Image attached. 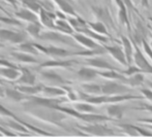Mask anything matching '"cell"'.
I'll return each instance as SVG.
<instances>
[{
	"instance_id": "1",
	"label": "cell",
	"mask_w": 152,
	"mask_h": 137,
	"mask_svg": "<svg viewBox=\"0 0 152 137\" xmlns=\"http://www.w3.org/2000/svg\"><path fill=\"white\" fill-rule=\"evenodd\" d=\"M23 107L27 115L33 119L56 127H63L62 122L66 119V115L56 108L47 106H32L27 104H23Z\"/></svg>"
},
{
	"instance_id": "2",
	"label": "cell",
	"mask_w": 152,
	"mask_h": 137,
	"mask_svg": "<svg viewBox=\"0 0 152 137\" xmlns=\"http://www.w3.org/2000/svg\"><path fill=\"white\" fill-rule=\"evenodd\" d=\"M38 39L42 40V41L47 42V43L51 44V46H78V43L74 40V38L68 37L66 34L59 33L56 31H48V32H42L39 34Z\"/></svg>"
},
{
	"instance_id": "3",
	"label": "cell",
	"mask_w": 152,
	"mask_h": 137,
	"mask_svg": "<svg viewBox=\"0 0 152 137\" xmlns=\"http://www.w3.org/2000/svg\"><path fill=\"white\" fill-rule=\"evenodd\" d=\"M35 49L37 50L38 54H44L50 57L52 60H60L63 58L69 57V56H80V52H70L63 48H59L56 46H42L37 43H33Z\"/></svg>"
},
{
	"instance_id": "4",
	"label": "cell",
	"mask_w": 152,
	"mask_h": 137,
	"mask_svg": "<svg viewBox=\"0 0 152 137\" xmlns=\"http://www.w3.org/2000/svg\"><path fill=\"white\" fill-rule=\"evenodd\" d=\"M38 76H39L40 82L42 83L44 86L62 88L69 83L58 73L54 71H50V70H40V71H38Z\"/></svg>"
},
{
	"instance_id": "5",
	"label": "cell",
	"mask_w": 152,
	"mask_h": 137,
	"mask_svg": "<svg viewBox=\"0 0 152 137\" xmlns=\"http://www.w3.org/2000/svg\"><path fill=\"white\" fill-rule=\"evenodd\" d=\"M26 32H16L7 29H0V42L2 43L17 46L27 41Z\"/></svg>"
},
{
	"instance_id": "6",
	"label": "cell",
	"mask_w": 152,
	"mask_h": 137,
	"mask_svg": "<svg viewBox=\"0 0 152 137\" xmlns=\"http://www.w3.org/2000/svg\"><path fill=\"white\" fill-rule=\"evenodd\" d=\"M132 46H134V53H132V63L139 67L142 70L143 73H150L152 71V65L150 62L147 60V58L145 57L144 53L138 48L134 42H132Z\"/></svg>"
},
{
	"instance_id": "7",
	"label": "cell",
	"mask_w": 152,
	"mask_h": 137,
	"mask_svg": "<svg viewBox=\"0 0 152 137\" xmlns=\"http://www.w3.org/2000/svg\"><path fill=\"white\" fill-rule=\"evenodd\" d=\"M102 94L104 95H118V94H126L130 91V87L119 83L115 80H108L104 82L102 85H100Z\"/></svg>"
},
{
	"instance_id": "8",
	"label": "cell",
	"mask_w": 152,
	"mask_h": 137,
	"mask_svg": "<svg viewBox=\"0 0 152 137\" xmlns=\"http://www.w3.org/2000/svg\"><path fill=\"white\" fill-rule=\"evenodd\" d=\"M78 128L81 131H83V134H89V135H113L114 134L113 130L102 125V123L87 124L85 126H78Z\"/></svg>"
},
{
	"instance_id": "9",
	"label": "cell",
	"mask_w": 152,
	"mask_h": 137,
	"mask_svg": "<svg viewBox=\"0 0 152 137\" xmlns=\"http://www.w3.org/2000/svg\"><path fill=\"white\" fill-rule=\"evenodd\" d=\"M72 36L77 43L82 46L86 50H102L104 49V46H100L99 43H97L95 40H93L92 38L88 37V36L84 35L82 33H79V32L75 33L74 32Z\"/></svg>"
},
{
	"instance_id": "10",
	"label": "cell",
	"mask_w": 152,
	"mask_h": 137,
	"mask_svg": "<svg viewBox=\"0 0 152 137\" xmlns=\"http://www.w3.org/2000/svg\"><path fill=\"white\" fill-rule=\"evenodd\" d=\"M78 63L76 60H51V61L42 63L37 67L38 70H49L54 68H67Z\"/></svg>"
},
{
	"instance_id": "11",
	"label": "cell",
	"mask_w": 152,
	"mask_h": 137,
	"mask_svg": "<svg viewBox=\"0 0 152 137\" xmlns=\"http://www.w3.org/2000/svg\"><path fill=\"white\" fill-rule=\"evenodd\" d=\"M85 62H86V64L89 67L95 68L97 70H117V71H120V69L114 67L111 63H109L108 61H106L104 59L99 57L86 58Z\"/></svg>"
},
{
	"instance_id": "12",
	"label": "cell",
	"mask_w": 152,
	"mask_h": 137,
	"mask_svg": "<svg viewBox=\"0 0 152 137\" xmlns=\"http://www.w3.org/2000/svg\"><path fill=\"white\" fill-rule=\"evenodd\" d=\"M66 90L67 87H50V86H44L42 85V90H40L38 96L42 97H48V98H57V97H63L66 95Z\"/></svg>"
},
{
	"instance_id": "13",
	"label": "cell",
	"mask_w": 152,
	"mask_h": 137,
	"mask_svg": "<svg viewBox=\"0 0 152 137\" xmlns=\"http://www.w3.org/2000/svg\"><path fill=\"white\" fill-rule=\"evenodd\" d=\"M20 70V75L18 76L15 83L16 86H28V85H35L36 82V76L34 73H32L29 69L25 67H21L19 68Z\"/></svg>"
},
{
	"instance_id": "14",
	"label": "cell",
	"mask_w": 152,
	"mask_h": 137,
	"mask_svg": "<svg viewBox=\"0 0 152 137\" xmlns=\"http://www.w3.org/2000/svg\"><path fill=\"white\" fill-rule=\"evenodd\" d=\"M91 10H92V12H93L94 17H95L99 22L104 23L106 26L114 28V24H113L111 14H109L107 8L102 7V6H92Z\"/></svg>"
},
{
	"instance_id": "15",
	"label": "cell",
	"mask_w": 152,
	"mask_h": 137,
	"mask_svg": "<svg viewBox=\"0 0 152 137\" xmlns=\"http://www.w3.org/2000/svg\"><path fill=\"white\" fill-rule=\"evenodd\" d=\"M3 97L6 98L8 101L14 102V103H23L28 99L29 96L23 94L18 89L6 88V89H3Z\"/></svg>"
},
{
	"instance_id": "16",
	"label": "cell",
	"mask_w": 152,
	"mask_h": 137,
	"mask_svg": "<svg viewBox=\"0 0 152 137\" xmlns=\"http://www.w3.org/2000/svg\"><path fill=\"white\" fill-rule=\"evenodd\" d=\"M38 22L40 23V25H42L46 28H52L54 29V22L56 20V16L55 14H51L50 10H47L46 8L42 7L40 10L38 12Z\"/></svg>"
},
{
	"instance_id": "17",
	"label": "cell",
	"mask_w": 152,
	"mask_h": 137,
	"mask_svg": "<svg viewBox=\"0 0 152 137\" xmlns=\"http://www.w3.org/2000/svg\"><path fill=\"white\" fill-rule=\"evenodd\" d=\"M20 75V70L17 66H0V80L15 82Z\"/></svg>"
},
{
	"instance_id": "18",
	"label": "cell",
	"mask_w": 152,
	"mask_h": 137,
	"mask_svg": "<svg viewBox=\"0 0 152 137\" xmlns=\"http://www.w3.org/2000/svg\"><path fill=\"white\" fill-rule=\"evenodd\" d=\"M104 51L109 53L118 63H120L123 66H128L127 61H126L125 55H124L123 50L118 46H104Z\"/></svg>"
},
{
	"instance_id": "19",
	"label": "cell",
	"mask_w": 152,
	"mask_h": 137,
	"mask_svg": "<svg viewBox=\"0 0 152 137\" xmlns=\"http://www.w3.org/2000/svg\"><path fill=\"white\" fill-rule=\"evenodd\" d=\"M97 69L95 68H92V67H82L81 69H79L77 71V78H79L80 80H83L85 83H88V82H92L94 78H96L98 76L97 74Z\"/></svg>"
},
{
	"instance_id": "20",
	"label": "cell",
	"mask_w": 152,
	"mask_h": 137,
	"mask_svg": "<svg viewBox=\"0 0 152 137\" xmlns=\"http://www.w3.org/2000/svg\"><path fill=\"white\" fill-rule=\"evenodd\" d=\"M125 109L126 106L123 104L113 103L107 107V113H108V117L112 120H121L123 117Z\"/></svg>"
},
{
	"instance_id": "21",
	"label": "cell",
	"mask_w": 152,
	"mask_h": 137,
	"mask_svg": "<svg viewBox=\"0 0 152 137\" xmlns=\"http://www.w3.org/2000/svg\"><path fill=\"white\" fill-rule=\"evenodd\" d=\"M15 18L19 21H23V22L27 23L38 22V19L35 16V14L27 8H22V9H19L18 12H15Z\"/></svg>"
},
{
	"instance_id": "22",
	"label": "cell",
	"mask_w": 152,
	"mask_h": 137,
	"mask_svg": "<svg viewBox=\"0 0 152 137\" xmlns=\"http://www.w3.org/2000/svg\"><path fill=\"white\" fill-rule=\"evenodd\" d=\"M53 4L58 6L59 10L65 14H69L72 17H77L72 4L69 0H52Z\"/></svg>"
},
{
	"instance_id": "23",
	"label": "cell",
	"mask_w": 152,
	"mask_h": 137,
	"mask_svg": "<svg viewBox=\"0 0 152 137\" xmlns=\"http://www.w3.org/2000/svg\"><path fill=\"white\" fill-rule=\"evenodd\" d=\"M2 125L6 126L8 129L17 131L16 134H28L26 126H25L24 123L21 121H17V120L14 121V119H12V120H10L8 122H3Z\"/></svg>"
},
{
	"instance_id": "24",
	"label": "cell",
	"mask_w": 152,
	"mask_h": 137,
	"mask_svg": "<svg viewBox=\"0 0 152 137\" xmlns=\"http://www.w3.org/2000/svg\"><path fill=\"white\" fill-rule=\"evenodd\" d=\"M143 83H145V75L143 72H138V73H134L132 75L126 76L125 80L123 82L124 85L128 86L130 88L139 87Z\"/></svg>"
},
{
	"instance_id": "25",
	"label": "cell",
	"mask_w": 152,
	"mask_h": 137,
	"mask_svg": "<svg viewBox=\"0 0 152 137\" xmlns=\"http://www.w3.org/2000/svg\"><path fill=\"white\" fill-rule=\"evenodd\" d=\"M122 40V46H123V52L125 55L126 61H127L128 65H132V53H134V46H132V42L128 39L125 36H121Z\"/></svg>"
},
{
	"instance_id": "26",
	"label": "cell",
	"mask_w": 152,
	"mask_h": 137,
	"mask_svg": "<svg viewBox=\"0 0 152 137\" xmlns=\"http://www.w3.org/2000/svg\"><path fill=\"white\" fill-rule=\"evenodd\" d=\"M98 76H102L104 78L107 80H119L123 83V82L125 80L126 76L123 75L122 73H120L117 70H104V71H97Z\"/></svg>"
},
{
	"instance_id": "27",
	"label": "cell",
	"mask_w": 152,
	"mask_h": 137,
	"mask_svg": "<svg viewBox=\"0 0 152 137\" xmlns=\"http://www.w3.org/2000/svg\"><path fill=\"white\" fill-rule=\"evenodd\" d=\"M10 57L15 60V61L19 62V63H25V64H34L37 63L36 59H34V57H32V55L25 54V53L21 52H12L10 53Z\"/></svg>"
},
{
	"instance_id": "28",
	"label": "cell",
	"mask_w": 152,
	"mask_h": 137,
	"mask_svg": "<svg viewBox=\"0 0 152 137\" xmlns=\"http://www.w3.org/2000/svg\"><path fill=\"white\" fill-rule=\"evenodd\" d=\"M54 29L66 35H72L75 32V30L68 24V22H66L65 19H56L54 22Z\"/></svg>"
},
{
	"instance_id": "29",
	"label": "cell",
	"mask_w": 152,
	"mask_h": 137,
	"mask_svg": "<svg viewBox=\"0 0 152 137\" xmlns=\"http://www.w3.org/2000/svg\"><path fill=\"white\" fill-rule=\"evenodd\" d=\"M42 85H28V86H16V89H18L23 94L28 96L38 95L42 90Z\"/></svg>"
},
{
	"instance_id": "30",
	"label": "cell",
	"mask_w": 152,
	"mask_h": 137,
	"mask_svg": "<svg viewBox=\"0 0 152 137\" xmlns=\"http://www.w3.org/2000/svg\"><path fill=\"white\" fill-rule=\"evenodd\" d=\"M86 25L88 28H90L92 31L96 32V33L100 34V35H104L107 37H110V34H109L108 30H107V26L104 23L99 22H86Z\"/></svg>"
},
{
	"instance_id": "31",
	"label": "cell",
	"mask_w": 152,
	"mask_h": 137,
	"mask_svg": "<svg viewBox=\"0 0 152 137\" xmlns=\"http://www.w3.org/2000/svg\"><path fill=\"white\" fill-rule=\"evenodd\" d=\"M26 33L28 36L34 38V39H38L39 34L42 33V25L39 22H33L28 23L26 27Z\"/></svg>"
},
{
	"instance_id": "32",
	"label": "cell",
	"mask_w": 152,
	"mask_h": 137,
	"mask_svg": "<svg viewBox=\"0 0 152 137\" xmlns=\"http://www.w3.org/2000/svg\"><path fill=\"white\" fill-rule=\"evenodd\" d=\"M82 88V92L88 95H100L102 94V89H100V85L93 83H85L81 86Z\"/></svg>"
},
{
	"instance_id": "33",
	"label": "cell",
	"mask_w": 152,
	"mask_h": 137,
	"mask_svg": "<svg viewBox=\"0 0 152 137\" xmlns=\"http://www.w3.org/2000/svg\"><path fill=\"white\" fill-rule=\"evenodd\" d=\"M74 109L77 110L78 112L81 113H87V112H97L95 106L92 105V104L88 103L86 101L83 102H75L74 104Z\"/></svg>"
},
{
	"instance_id": "34",
	"label": "cell",
	"mask_w": 152,
	"mask_h": 137,
	"mask_svg": "<svg viewBox=\"0 0 152 137\" xmlns=\"http://www.w3.org/2000/svg\"><path fill=\"white\" fill-rule=\"evenodd\" d=\"M16 51L17 52L25 53V54H28V55H37L38 54L37 50L35 49L34 44L31 43V42H28V41H25L20 44H17Z\"/></svg>"
},
{
	"instance_id": "35",
	"label": "cell",
	"mask_w": 152,
	"mask_h": 137,
	"mask_svg": "<svg viewBox=\"0 0 152 137\" xmlns=\"http://www.w3.org/2000/svg\"><path fill=\"white\" fill-rule=\"evenodd\" d=\"M22 3L26 6L27 9L31 10L34 14H38V12L42 8L40 3H38L36 0H22Z\"/></svg>"
},
{
	"instance_id": "36",
	"label": "cell",
	"mask_w": 152,
	"mask_h": 137,
	"mask_svg": "<svg viewBox=\"0 0 152 137\" xmlns=\"http://www.w3.org/2000/svg\"><path fill=\"white\" fill-rule=\"evenodd\" d=\"M118 19L120 21V23H122L128 30L130 29L129 20H128L127 9L126 8H118Z\"/></svg>"
},
{
	"instance_id": "37",
	"label": "cell",
	"mask_w": 152,
	"mask_h": 137,
	"mask_svg": "<svg viewBox=\"0 0 152 137\" xmlns=\"http://www.w3.org/2000/svg\"><path fill=\"white\" fill-rule=\"evenodd\" d=\"M117 126H118L123 132H125L126 134H128V135H132V136L139 135L132 124H118Z\"/></svg>"
},
{
	"instance_id": "38",
	"label": "cell",
	"mask_w": 152,
	"mask_h": 137,
	"mask_svg": "<svg viewBox=\"0 0 152 137\" xmlns=\"http://www.w3.org/2000/svg\"><path fill=\"white\" fill-rule=\"evenodd\" d=\"M0 117H7V119H14V120H17V121H21V120L19 119V117H17L12 111L8 110L7 108L4 107V106L1 105V104H0Z\"/></svg>"
},
{
	"instance_id": "39",
	"label": "cell",
	"mask_w": 152,
	"mask_h": 137,
	"mask_svg": "<svg viewBox=\"0 0 152 137\" xmlns=\"http://www.w3.org/2000/svg\"><path fill=\"white\" fill-rule=\"evenodd\" d=\"M129 67L127 68V69H124V70H120V73H122L123 75L125 76H129V75H132V74L134 73H138V72H142V70L140 69L139 67H137L136 65H128Z\"/></svg>"
},
{
	"instance_id": "40",
	"label": "cell",
	"mask_w": 152,
	"mask_h": 137,
	"mask_svg": "<svg viewBox=\"0 0 152 137\" xmlns=\"http://www.w3.org/2000/svg\"><path fill=\"white\" fill-rule=\"evenodd\" d=\"M1 23L14 27H20L22 25L19 20H17V19H10V18H0V24Z\"/></svg>"
},
{
	"instance_id": "41",
	"label": "cell",
	"mask_w": 152,
	"mask_h": 137,
	"mask_svg": "<svg viewBox=\"0 0 152 137\" xmlns=\"http://www.w3.org/2000/svg\"><path fill=\"white\" fill-rule=\"evenodd\" d=\"M142 46H143V50H144V55H147V57L152 61V48L147 43L146 40L144 39L142 40Z\"/></svg>"
},
{
	"instance_id": "42",
	"label": "cell",
	"mask_w": 152,
	"mask_h": 137,
	"mask_svg": "<svg viewBox=\"0 0 152 137\" xmlns=\"http://www.w3.org/2000/svg\"><path fill=\"white\" fill-rule=\"evenodd\" d=\"M140 104V106H136V107H134V109H137V110H146L148 111V112H150L152 115V103H148V102H146V103H139Z\"/></svg>"
},
{
	"instance_id": "43",
	"label": "cell",
	"mask_w": 152,
	"mask_h": 137,
	"mask_svg": "<svg viewBox=\"0 0 152 137\" xmlns=\"http://www.w3.org/2000/svg\"><path fill=\"white\" fill-rule=\"evenodd\" d=\"M134 129H136V131L138 132L139 135H142V136H151L152 135V132L149 131L148 129L139 127V126H137V125H134Z\"/></svg>"
},
{
	"instance_id": "44",
	"label": "cell",
	"mask_w": 152,
	"mask_h": 137,
	"mask_svg": "<svg viewBox=\"0 0 152 137\" xmlns=\"http://www.w3.org/2000/svg\"><path fill=\"white\" fill-rule=\"evenodd\" d=\"M140 92L145 99H147L149 102L152 103V90L151 89H146V88H144V89H141Z\"/></svg>"
},
{
	"instance_id": "45",
	"label": "cell",
	"mask_w": 152,
	"mask_h": 137,
	"mask_svg": "<svg viewBox=\"0 0 152 137\" xmlns=\"http://www.w3.org/2000/svg\"><path fill=\"white\" fill-rule=\"evenodd\" d=\"M122 2H123V4L125 5L126 8H128V9H132V10L134 9V4H132V2L130 1V0H122Z\"/></svg>"
},
{
	"instance_id": "46",
	"label": "cell",
	"mask_w": 152,
	"mask_h": 137,
	"mask_svg": "<svg viewBox=\"0 0 152 137\" xmlns=\"http://www.w3.org/2000/svg\"><path fill=\"white\" fill-rule=\"evenodd\" d=\"M139 123L142 124H148V125H152V119H139Z\"/></svg>"
},
{
	"instance_id": "47",
	"label": "cell",
	"mask_w": 152,
	"mask_h": 137,
	"mask_svg": "<svg viewBox=\"0 0 152 137\" xmlns=\"http://www.w3.org/2000/svg\"><path fill=\"white\" fill-rule=\"evenodd\" d=\"M141 2H142L143 6H146V7H148V5H149L148 0H141Z\"/></svg>"
},
{
	"instance_id": "48",
	"label": "cell",
	"mask_w": 152,
	"mask_h": 137,
	"mask_svg": "<svg viewBox=\"0 0 152 137\" xmlns=\"http://www.w3.org/2000/svg\"><path fill=\"white\" fill-rule=\"evenodd\" d=\"M145 83H146L147 85L149 86V88L152 90V82H151V80H145Z\"/></svg>"
},
{
	"instance_id": "49",
	"label": "cell",
	"mask_w": 152,
	"mask_h": 137,
	"mask_svg": "<svg viewBox=\"0 0 152 137\" xmlns=\"http://www.w3.org/2000/svg\"><path fill=\"white\" fill-rule=\"evenodd\" d=\"M0 97H3V89L0 87Z\"/></svg>"
},
{
	"instance_id": "50",
	"label": "cell",
	"mask_w": 152,
	"mask_h": 137,
	"mask_svg": "<svg viewBox=\"0 0 152 137\" xmlns=\"http://www.w3.org/2000/svg\"><path fill=\"white\" fill-rule=\"evenodd\" d=\"M0 48H4V44L2 42H0Z\"/></svg>"
},
{
	"instance_id": "51",
	"label": "cell",
	"mask_w": 152,
	"mask_h": 137,
	"mask_svg": "<svg viewBox=\"0 0 152 137\" xmlns=\"http://www.w3.org/2000/svg\"><path fill=\"white\" fill-rule=\"evenodd\" d=\"M148 128H149V129H152V125H150V126H148Z\"/></svg>"
},
{
	"instance_id": "52",
	"label": "cell",
	"mask_w": 152,
	"mask_h": 137,
	"mask_svg": "<svg viewBox=\"0 0 152 137\" xmlns=\"http://www.w3.org/2000/svg\"><path fill=\"white\" fill-rule=\"evenodd\" d=\"M149 74H151V75H152V71H151V72H150V73H149Z\"/></svg>"
},
{
	"instance_id": "53",
	"label": "cell",
	"mask_w": 152,
	"mask_h": 137,
	"mask_svg": "<svg viewBox=\"0 0 152 137\" xmlns=\"http://www.w3.org/2000/svg\"><path fill=\"white\" fill-rule=\"evenodd\" d=\"M0 83H2V82H1V80H0Z\"/></svg>"
},
{
	"instance_id": "54",
	"label": "cell",
	"mask_w": 152,
	"mask_h": 137,
	"mask_svg": "<svg viewBox=\"0 0 152 137\" xmlns=\"http://www.w3.org/2000/svg\"><path fill=\"white\" fill-rule=\"evenodd\" d=\"M0 135H1V133H0Z\"/></svg>"
},
{
	"instance_id": "55",
	"label": "cell",
	"mask_w": 152,
	"mask_h": 137,
	"mask_svg": "<svg viewBox=\"0 0 152 137\" xmlns=\"http://www.w3.org/2000/svg\"><path fill=\"white\" fill-rule=\"evenodd\" d=\"M0 57H1V56H0Z\"/></svg>"
}]
</instances>
